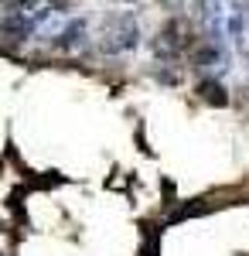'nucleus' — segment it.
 Instances as JSON below:
<instances>
[{
    "instance_id": "2",
    "label": "nucleus",
    "mask_w": 249,
    "mask_h": 256,
    "mask_svg": "<svg viewBox=\"0 0 249 256\" xmlns=\"http://www.w3.org/2000/svg\"><path fill=\"white\" fill-rule=\"evenodd\" d=\"M96 44L102 55L110 58H123L130 55L136 44H140V24L130 10H120V14H110V18L99 24V34H96Z\"/></svg>"
},
{
    "instance_id": "1",
    "label": "nucleus",
    "mask_w": 249,
    "mask_h": 256,
    "mask_svg": "<svg viewBox=\"0 0 249 256\" xmlns=\"http://www.w3.org/2000/svg\"><path fill=\"white\" fill-rule=\"evenodd\" d=\"M202 14V28L212 41L218 44H229L242 34V24H246V0H202L198 7Z\"/></svg>"
},
{
    "instance_id": "3",
    "label": "nucleus",
    "mask_w": 249,
    "mask_h": 256,
    "mask_svg": "<svg viewBox=\"0 0 249 256\" xmlns=\"http://www.w3.org/2000/svg\"><path fill=\"white\" fill-rule=\"evenodd\" d=\"M192 48V31H188V24L181 18L168 20L164 28H160V34H157V55H164V58H178L181 52H188Z\"/></svg>"
},
{
    "instance_id": "7",
    "label": "nucleus",
    "mask_w": 249,
    "mask_h": 256,
    "mask_svg": "<svg viewBox=\"0 0 249 256\" xmlns=\"http://www.w3.org/2000/svg\"><path fill=\"white\" fill-rule=\"evenodd\" d=\"M126 4H136V0H126Z\"/></svg>"
},
{
    "instance_id": "4",
    "label": "nucleus",
    "mask_w": 249,
    "mask_h": 256,
    "mask_svg": "<svg viewBox=\"0 0 249 256\" xmlns=\"http://www.w3.org/2000/svg\"><path fill=\"white\" fill-rule=\"evenodd\" d=\"M194 65L198 68H205V72H226L229 68V55H226V44H218V41H205V44H198L194 48Z\"/></svg>"
},
{
    "instance_id": "6",
    "label": "nucleus",
    "mask_w": 249,
    "mask_h": 256,
    "mask_svg": "<svg viewBox=\"0 0 249 256\" xmlns=\"http://www.w3.org/2000/svg\"><path fill=\"white\" fill-rule=\"evenodd\" d=\"M160 4H168V7H174V4H178V0H160Z\"/></svg>"
},
{
    "instance_id": "5",
    "label": "nucleus",
    "mask_w": 249,
    "mask_h": 256,
    "mask_svg": "<svg viewBox=\"0 0 249 256\" xmlns=\"http://www.w3.org/2000/svg\"><path fill=\"white\" fill-rule=\"evenodd\" d=\"M18 4H24V0H0V10H4V14H7V10H14V7H18Z\"/></svg>"
}]
</instances>
